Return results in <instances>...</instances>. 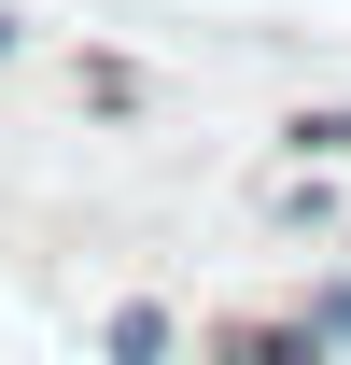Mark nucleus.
Wrapping results in <instances>:
<instances>
[{"label": "nucleus", "mask_w": 351, "mask_h": 365, "mask_svg": "<svg viewBox=\"0 0 351 365\" xmlns=\"http://www.w3.org/2000/svg\"><path fill=\"white\" fill-rule=\"evenodd\" d=\"M197 365H337V351H323V323H309V309H267V323H211V351H197Z\"/></svg>", "instance_id": "f257e3e1"}, {"label": "nucleus", "mask_w": 351, "mask_h": 365, "mask_svg": "<svg viewBox=\"0 0 351 365\" xmlns=\"http://www.w3.org/2000/svg\"><path fill=\"white\" fill-rule=\"evenodd\" d=\"M98 351H113V365H169V351H183V323L155 309V295H127V309L98 323Z\"/></svg>", "instance_id": "f03ea898"}, {"label": "nucleus", "mask_w": 351, "mask_h": 365, "mask_svg": "<svg viewBox=\"0 0 351 365\" xmlns=\"http://www.w3.org/2000/svg\"><path fill=\"white\" fill-rule=\"evenodd\" d=\"M281 155H295V169H351V113H337V98H323V113H295V127H281Z\"/></svg>", "instance_id": "7ed1b4c3"}, {"label": "nucleus", "mask_w": 351, "mask_h": 365, "mask_svg": "<svg viewBox=\"0 0 351 365\" xmlns=\"http://www.w3.org/2000/svg\"><path fill=\"white\" fill-rule=\"evenodd\" d=\"M309 323H323V351L351 365V267H337V281H309Z\"/></svg>", "instance_id": "20e7f679"}, {"label": "nucleus", "mask_w": 351, "mask_h": 365, "mask_svg": "<svg viewBox=\"0 0 351 365\" xmlns=\"http://www.w3.org/2000/svg\"><path fill=\"white\" fill-rule=\"evenodd\" d=\"M14 43H29V14H14V0H0V56H14Z\"/></svg>", "instance_id": "39448f33"}]
</instances>
